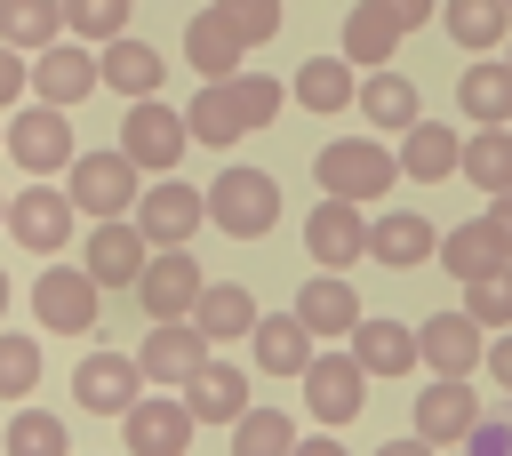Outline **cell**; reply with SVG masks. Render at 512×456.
<instances>
[{
	"mask_svg": "<svg viewBox=\"0 0 512 456\" xmlns=\"http://www.w3.org/2000/svg\"><path fill=\"white\" fill-rule=\"evenodd\" d=\"M280 104H288V88H280V80H264V72H224V80H200V96H192L184 128H192V144L232 152L248 128H272V120H280Z\"/></svg>",
	"mask_w": 512,
	"mask_h": 456,
	"instance_id": "1",
	"label": "cell"
},
{
	"mask_svg": "<svg viewBox=\"0 0 512 456\" xmlns=\"http://www.w3.org/2000/svg\"><path fill=\"white\" fill-rule=\"evenodd\" d=\"M312 176H320V192L328 200H384L392 192V176H400V152H384V136H336L320 160H312Z\"/></svg>",
	"mask_w": 512,
	"mask_h": 456,
	"instance_id": "2",
	"label": "cell"
},
{
	"mask_svg": "<svg viewBox=\"0 0 512 456\" xmlns=\"http://www.w3.org/2000/svg\"><path fill=\"white\" fill-rule=\"evenodd\" d=\"M136 192H144V168L112 144V152H72V168H64V200L80 208V216H128L136 208Z\"/></svg>",
	"mask_w": 512,
	"mask_h": 456,
	"instance_id": "3",
	"label": "cell"
},
{
	"mask_svg": "<svg viewBox=\"0 0 512 456\" xmlns=\"http://www.w3.org/2000/svg\"><path fill=\"white\" fill-rule=\"evenodd\" d=\"M208 224L216 232H232V240H264L272 224H280V184L264 176V168H224L216 184H208Z\"/></svg>",
	"mask_w": 512,
	"mask_h": 456,
	"instance_id": "4",
	"label": "cell"
},
{
	"mask_svg": "<svg viewBox=\"0 0 512 456\" xmlns=\"http://www.w3.org/2000/svg\"><path fill=\"white\" fill-rule=\"evenodd\" d=\"M0 144H8V160L24 168V176H56V168H72V112L64 104H24L8 128H0Z\"/></svg>",
	"mask_w": 512,
	"mask_h": 456,
	"instance_id": "5",
	"label": "cell"
},
{
	"mask_svg": "<svg viewBox=\"0 0 512 456\" xmlns=\"http://www.w3.org/2000/svg\"><path fill=\"white\" fill-rule=\"evenodd\" d=\"M120 152H128L136 168L168 176V168L192 152V128H184V112H176V104H160V96H136V104H128V120H120Z\"/></svg>",
	"mask_w": 512,
	"mask_h": 456,
	"instance_id": "6",
	"label": "cell"
},
{
	"mask_svg": "<svg viewBox=\"0 0 512 456\" xmlns=\"http://www.w3.org/2000/svg\"><path fill=\"white\" fill-rule=\"evenodd\" d=\"M128 216H136V232H144L152 248H192V232L208 224V192H192V184H176V176H152Z\"/></svg>",
	"mask_w": 512,
	"mask_h": 456,
	"instance_id": "7",
	"label": "cell"
},
{
	"mask_svg": "<svg viewBox=\"0 0 512 456\" xmlns=\"http://www.w3.org/2000/svg\"><path fill=\"white\" fill-rule=\"evenodd\" d=\"M32 312H40V328H56V336H88L96 312H104V288L88 280V264H48V272L32 280Z\"/></svg>",
	"mask_w": 512,
	"mask_h": 456,
	"instance_id": "8",
	"label": "cell"
},
{
	"mask_svg": "<svg viewBox=\"0 0 512 456\" xmlns=\"http://www.w3.org/2000/svg\"><path fill=\"white\" fill-rule=\"evenodd\" d=\"M120 440H128V456H184V448H192V408H184V392H136L128 416H120Z\"/></svg>",
	"mask_w": 512,
	"mask_h": 456,
	"instance_id": "9",
	"label": "cell"
},
{
	"mask_svg": "<svg viewBox=\"0 0 512 456\" xmlns=\"http://www.w3.org/2000/svg\"><path fill=\"white\" fill-rule=\"evenodd\" d=\"M200 288H208V280H200L192 248H152L144 272H136V304H144L152 320H192V296H200Z\"/></svg>",
	"mask_w": 512,
	"mask_h": 456,
	"instance_id": "10",
	"label": "cell"
},
{
	"mask_svg": "<svg viewBox=\"0 0 512 456\" xmlns=\"http://www.w3.org/2000/svg\"><path fill=\"white\" fill-rule=\"evenodd\" d=\"M296 384H304V408H312L328 432H336V424H352V416H360V400H368V368H360L352 352H320Z\"/></svg>",
	"mask_w": 512,
	"mask_h": 456,
	"instance_id": "11",
	"label": "cell"
},
{
	"mask_svg": "<svg viewBox=\"0 0 512 456\" xmlns=\"http://www.w3.org/2000/svg\"><path fill=\"white\" fill-rule=\"evenodd\" d=\"M480 432V400H472V376H432L416 392V440L432 448H464Z\"/></svg>",
	"mask_w": 512,
	"mask_h": 456,
	"instance_id": "12",
	"label": "cell"
},
{
	"mask_svg": "<svg viewBox=\"0 0 512 456\" xmlns=\"http://www.w3.org/2000/svg\"><path fill=\"white\" fill-rule=\"evenodd\" d=\"M304 248H312L320 272H352V264L368 256V216H360V200H328V192H320V208H312V224H304Z\"/></svg>",
	"mask_w": 512,
	"mask_h": 456,
	"instance_id": "13",
	"label": "cell"
},
{
	"mask_svg": "<svg viewBox=\"0 0 512 456\" xmlns=\"http://www.w3.org/2000/svg\"><path fill=\"white\" fill-rule=\"evenodd\" d=\"M416 360H424L432 376H472V368L488 360V328H480L472 312H432V320L416 328Z\"/></svg>",
	"mask_w": 512,
	"mask_h": 456,
	"instance_id": "14",
	"label": "cell"
},
{
	"mask_svg": "<svg viewBox=\"0 0 512 456\" xmlns=\"http://www.w3.org/2000/svg\"><path fill=\"white\" fill-rule=\"evenodd\" d=\"M144 392V368H136V352H88L80 368H72V400L88 408V416H128V400Z\"/></svg>",
	"mask_w": 512,
	"mask_h": 456,
	"instance_id": "15",
	"label": "cell"
},
{
	"mask_svg": "<svg viewBox=\"0 0 512 456\" xmlns=\"http://www.w3.org/2000/svg\"><path fill=\"white\" fill-rule=\"evenodd\" d=\"M200 360H208V336H200L192 320H152L144 344H136V368H144V384H160V392H176Z\"/></svg>",
	"mask_w": 512,
	"mask_h": 456,
	"instance_id": "16",
	"label": "cell"
},
{
	"mask_svg": "<svg viewBox=\"0 0 512 456\" xmlns=\"http://www.w3.org/2000/svg\"><path fill=\"white\" fill-rule=\"evenodd\" d=\"M104 80H96V48H80V40H48L40 56H32V96L40 104H80V96H96Z\"/></svg>",
	"mask_w": 512,
	"mask_h": 456,
	"instance_id": "17",
	"label": "cell"
},
{
	"mask_svg": "<svg viewBox=\"0 0 512 456\" xmlns=\"http://www.w3.org/2000/svg\"><path fill=\"white\" fill-rule=\"evenodd\" d=\"M144 256H152V240L136 232V216H104L96 232H88V280L96 288H136V272H144Z\"/></svg>",
	"mask_w": 512,
	"mask_h": 456,
	"instance_id": "18",
	"label": "cell"
},
{
	"mask_svg": "<svg viewBox=\"0 0 512 456\" xmlns=\"http://www.w3.org/2000/svg\"><path fill=\"white\" fill-rule=\"evenodd\" d=\"M72 216H80V208H72L56 184H24V192L8 200V232H16L32 256H56V248H64V232H72Z\"/></svg>",
	"mask_w": 512,
	"mask_h": 456,
	"instance_id": "19",
	"label": "cell"
},
{
	"mask_svg": "<svg viewBox=\"0 0 512 456\" xmlns=\"http://www.w3.org/2000/svg\"><path fill=\"white\" fill-rule=\"evenodd\" d=\"M368 256L392 264V272H416L440 256V224L416 216V208H384V224H368Z\"/></svg>",
	"mask_w": 512,
	"mask_h": 456,
	"instance_id": "20",
	"label": "cell"
},
{
	"mask_svg": "<svg viewBox=\"0 0 512 456\" xmlns=\"http://www.w3.org/2000/svg\"><path fill=\"white\" fill-rule=\"evenodd\" d=\"M96 80H104L112 96H160L168 64H160V48H152V40L120 32V40H104V48H96Z\"/></svg>",
	"mask_w": 512,
	"mask_h": 456,
	"instance_id": "21",
	"label": "cell"
},
{
	"mask_svg": "<svg viewBox=\"0 0 512 456\" xmlns=\"http://www.w3.org/2000/svg\"><path fill=\"white\" fill-rule=\"evenodd\" d=\"M296 320H304L312 336H352V328H360V288H352L344 272H320V264H312V280L296 288Z\"/></svg>",
	"mask_w": 512,
	"mask_h": 456,
	"instance_id": "22",
	"label": "cell"
},
{
	"mask_svg": "<svg viewBox=\"0 0 512 456\" xmlns=\"http://www.w3.org/2000/svg\"><path fill=\"white\" fill-rule=\"evenodd\" d=\"M248 344H256V368L264 376H304L312 368V352H320V336L296 320V312H256V328H248Z\"/></svg>",
	"mask_w": 512,
	"mask_h": 456,
	"instance_id": "23",
	"label": "cell"
},
{
	"mask_svg": "<svg viewBox=\"0 0 512 456\" xmlns=\"http://www.w3.org/2000/svg\"><path fill=\"white\" fill-rule=\"evenodd\" d=\"M176 392H184L192 424H232V416L248 408V376H240L232 360H200V368H192V376H184Z\"/></svg>",
	"mask_w": 512,
	"mask_h": 456,
	"instance_id": "24",
	"label": "cell"
},
{
	"mask_svg": "<svg viewBox=\"0 0 512 456\" xmlns=\"http://www.w3.org/2000/svg\"><path fill=\"white\" fill-rule=\"evenodd\" d=\"M456 104H464V120H480V128H512V64H504V56H472L464 80H456Z\"/></svg>",
	"mask_w": 512,
	"mask_h": 456,
	"instance_id": "25",
	"label": "cell"
},
{
	"mask_svg": "<svg viewBox=\"0 0 512 456\" xmlns=\"http://www.w3.org/2000/svg\"><path fill=\"white\" fill-rule=\"evenodd\" d=\"M360 112H368V128L376 136H400V128H416L424 120V104H416V80H400L392 64H376L368 80H360V96H352Z\"/></svg>",
	"mask_w": 512,
	"mask_h": 456,
	"instance_id": "26",
	"label": "cell"
},
{
	"mask_svg": "<svg viewBox=\"0 0 512 456\" xmlns=\"http://www.w3.org/2000/svg\"><path fill=\"white\" fill-rule=\"evenodd\" d=\"M240 56H248V40L216 16V8H200L192 24H184V64L200 72V80H224V72H240Z\"/></svg>",
	"mask_w": 512,
	"mask_h": 456,
	"instance_id": "27",
	"label": "cell"
},
{
	"mask_svg": "<svg viewBox=\"0 0 512 456\" xmlns=\"http://www.w3.org/2000/svg\"><path fill=\"white\" fill-rule=\"evenodd\" d=\"M456 152H464V136L440 128V120L400 128V176H416V184H448L456 176Z\"/></svg>",
	"mask_w": 512,
	"mask_h": 456,
	"instance_id": "28",
	"label": "cell"
},
{
	"mask_svg": "<svg viewBox=\"0 0 512 456\" xmlns=\"http://www.w3.org/2000/svg\"><path fill=\"white\" fill-rule=\"evenodd\" d=\"M192 328H200L208 344H232V336L256 328V296H248L240 280H208V288L192 296Z\"/></svg>",
	"mask_w": 512,
	"mask_h": 456,
	"instance_id": "29",
	"label": "cell"
},
{
	"mask_svg": "<svg viewBox=\"0 0 512 456\" xmlns=\"http://www.w3.org/2000/svg\"><path fill=\"white\" fill-rule=\"evenodd\" d=\"M352 360H360L368 376H408V368H416V328H400V320H368V312H360V328H352Z\"/></svg>",
	"mask_w": 512,
	"mask_h": 456,
	"instance_id": "30",
	"label": "cell"
},
{
	"mask_svg": "<svg viewBox=\"0 0 512 456\" xmlns=\"http://www.w3.org/2000/svg\"><path fill=\"white\" fill-rule=\"evenodd\" d=\"M352 72H360L352 56H312V64L296 72V88H288V96H296L304 112H344V104L360 96V80H352Z\"/></svg>",
	"mask_w": 512,
	"mask_h": 456,
	"instance_id": "31",
	"label": "cell"
},
{
	"mask_svg": "<svg viewBox=\"0 0 512 456\" xmlns=\"http://www.w3.org/2000/svg\"><path fill=\"white\" fill-rule=\"evenodd\" d=\"M440 264H448V280H464V288H472V280H488V272H496V264H512V256L496 248V232H488V216H480V224H448Z\"/></svg>",
	"mask_w": 512,
	"mask_h": 456,
	"instance_id": "32",
	"label": "cell"
},
{
	"mask_svg": "<svg viewBox=\"0 0 512 456\" xmlns=\"http://www.w3.org/2000/svg\"><path fill=\"white\" fill-rule=\"evenodd\" d=\"M456 176H472L488 200L512 192V128H472L464 152H456Z\"/></svg>",
	"mask_w": 512,
	"mask_h": 456,
	"instance_id": "33",
	"label": "cell"
},
{
	"mask_svg": "<svg viewBox=\"0 0 512 456\" xmlns=\"http://www.w3.org/2000/svg\"><path fill=\"white\" fill-rule=\"evenodd\" d=\"M440 16H448V40L472 48V56L504 48V32H512V8L504 0H440Z\"/></svg>",
	"mask_w": 512,
	"mask_h": 456,
	"instance_id": "34",
	"label": "cell"
},
{
	"mask_svg": "<svg viewBox=\"0 0 512 456\" xmlns=\"http://www.w3.org/2000/svg\"><path fill=\"white\" fill-rule=\"evenodd\" d=\"M0 40L40 56L48 40H64V0H0Z\"/></svg>",
	"mask_w": 512,
	"mask_h": 456,
	"instance_id": "35",
	"label": "cell"
},
{
	"mask_svg": "<svg viewBox=\"0 0 512 456\" xmlns=\"http://www.w3.org/2000/svg\"><path fill=\"white\" fill-rule=\"evenodd\" d=\"M400 40H408V32H400V24H392L376 0H352V16H344V56H352V64H368V72H376V64H384Z\"/></svg>",
	"mask_w": 512,
	"mask_h": 456,
	"instance_id": "36",
	"label": "cell"
},
{
	"mask_svg": "<svg viewBox=\"0 0 512 456\" xmlns=\"http://www.w3.org/2000/svg\"><path fill=\"white\" fill-rule=\"evenodd\" d=\"M8 456H72V432L56 408H16L8 416Z\"/></svg>",
	"mask_w": 512,
	"mask_h": 456,
	"instance_id": "37",
	"label": "cell"
},
{
	"mask_svg": "<svg viewBox=\"0 0 512 456\" xmlns=\"http://www.w3.org/2000/svg\"><path fill=\"white\" fill-rule=\"evenodd\" d=\"M296 448V424L280 408H240L232 416V456H288Z\"/></svg>",
	"mask_w": 512,
	"mask_h": 456,
	"instance_id": "38",
	"label": "cell"
},
{
	"mask_svg": "<svg viewBox=\"0 0 512 456\" xmlns=\"http://www.w3.org/2000/svg\"><path fill=\"white\" fill-rule=\"evenodd\" d=\"M40 344L32 336H16V328H0V400H32V384H40Z\"/></svg>",
	"mask_w": 512,
	"mask_h": 456,
	"instance_id": "39",
	"label": "cell"
},
{
	"mask_svg": "<svg viewBox=\"0 0 512 456\" xmlns=\"http://www.w3.org/2000/svg\"><path fill=\"white\" fill-rule=\"evenodd\" d=\"M464 312H472L488 336H496V328H512V264H496L488 280H472V288H464Z\"/></svg>",
	"mask_w": 512,
	"mask_h": 456,
	"instance_id": "40",
	"label": "cell"
},
{
	"mask_svg": "<svg viewBox=\"0 0 512 456\" xmlns=\"http://www.w3.org/2000/svg\"><path fill=\"white\" fill-rule=\"evenodd\" d=\"M64 32H80V40H120V32H128V0H64Z\"/></svg>",
	"mask_w": 512,
	"mask_h": 456,
	"instance_id": "41",
	"label": "cell"
},
{
	"mask_svg": "<svg viewBox=\"0 0 512 456\" xmlns=\"http://www.w3.org/2000/svg\"><path fill=\"white\" fill-rule=\"evenodd\" d=\"M216 16L248 40V48H264V40H280V0H216Z\"/></svg>",
	"mask_w": 512,
	"mask_h": 456,
	"instance_id": "42",
	"label": "cell"
},
{
	"mask_svg": "<svg viewBox=\"0 0 512 456\" xmlns=\"http://www.w3.org/2000/svg\"><path fill=\"white\" fill-rule=\"evenodd\" d=\"M8 96H32V64H24V48L0 40V104H8Z\"/></svg>",
	"mask_w": 512,
	"mask_h": 456,
	"instance_id": "43",
	"label": "cell"
},
{
	"mask_svg": "<svg viewBox=\"0 0 512 456\" xmlns=\"http://www.w3.org/2000/svg\"><path fill=\"white\" fill-rule=\"evenodd\" d=\"M376 8H384V16L400 24V32H424V24L440 16V0H376Z\"/></svg>",
	"mask_w": 512,
	"mask_h": 456,
	"instance_id": "44",
	"label": "cell"
},
{
	"mask_svg": "<svg viewBox=\"0 0 512 456\" xmlns=\"http://www.w3.org/2000/svg\"><path fill=\"white\" fill-rule=\"evenodd\" d=\"M488 376L512 392V328H496V336H488Z\"/></svg>",
	"mask_w": 512,
	"mask_h": 456,
	"instance_id": "45",
	"label": "cell"
},
{
	"mask_svg": "<svg viewBox=\"0 0 512 456\" xmlns=\"http://www.w3.org/2000/svg\"><path fill=\"white\" fill-rule=\"evenodd\" d=\"M488 232H496V248L512 256V192H496V200H488Z\"/></svg>",
	"mask_w": 512,
	"mask_h": 456,
	"instance_id": "46",
	"label": "cell"
},
{
	"mask_svg": "<svg viewBox=\"0 0 512 456\" xmlns=\"http://www.w3.org/2000/svg\"><path fill=\"white\" fill-rule=\"evenodd\" d=\"M288 456H344V440H336V432H328V424H320V432H312V440H304V432H296V448H288Z\"/></svg>",
	"mask_w": 512,
	"mask_h": 456,
	"instance_id": "47",
	"label": "cell"
},
{
	"mask_svg": "<svg viewBox=\"0 0 512 456\" xmlns=\"http://www.w3.org/2000/svg\"><path fill=\"white\" fill-rule=\"evenodd\" d=\"M376 456H440V448H432V440H384Z\"/></svg>",
	"mask_w": 512,
	"mask_h": 456,
	"instance_id": "48",
	"label": "cell"
},
{
	"mask_svg": "<svg viewBox=\"0 0 512 456\" xmlns=\"http://www.w3.org/2000/svg\"><path fill=\"white\" fill-rule=\"evenodd\" d=\"M0 312H8V272H0Z\"/></svg>",
	"mask_w": 512,
	"mask_h": 456,
	"instance_id": "49",
	"label": "cell"
},
{
	"mask_svg": "<svg viewBox=\"0 0 512 456\" xmlns=\"http://www.w3.org/2000/svg\"><path fill=\"white\" fill-rule=\"evenodd\" d=\"M504 64H512V32H504Z\"/></svg>",
	"mask_w": 512,
	"mask_h": 456,
	"instance_id": "50",
	"label": "cell"
},
{
	"mask_svg": "<svg viewBox=\"0 0 512 456\" xmlns=\"http://www.w3.org/2000/svg\"><path fill=\"white\" fill-rule=\"evenodd\" d=\"M0 224H8V200H0Z\"/></svg>",
	"mask_w": 512,
	"mask_h": 456,
	"instance_id": "51",
	"label": "cell"
},
{
	"mask_svg": "<svg viewBox=\"0 0 512 456\" xmlns=\"http://www.w3.org/2000/svg\"><path fill=\"white\" fill-rule=\"evenodd\" d=\"M504 8H512V0H504Z\"/></svg>",
	"mask_w": 512,
	"mask_h": 456,
	"instance_id": "52",
	"label": "cell"
}]
</instances>
